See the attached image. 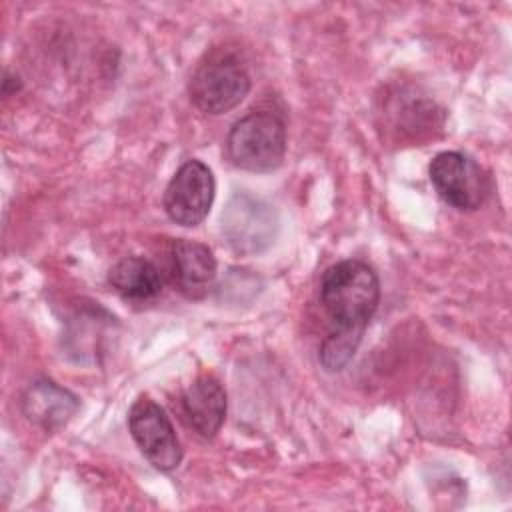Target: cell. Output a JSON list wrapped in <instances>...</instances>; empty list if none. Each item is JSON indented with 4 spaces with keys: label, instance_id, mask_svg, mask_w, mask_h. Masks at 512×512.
Segmentation results:
<instances>
[{
    "label": "cell",
    "instance_id": "cell-1",
    "mask_svg": "<svg viewBox=\"0 0 512 512\" xmlns=\"http://www.w3.org/2000/svg\"><path fill=\"white\" fill-rule=\"evenodd\" d=\"M320 300L338 330L364 332L380 302L378 274L362 260H340L324 272Z\"/></svg>",
    "mask_w": 512,
    "mask_h": 512
},
{
    "label": "cell",
    "instance_id": "cell-2",
    "mask_svg": "<svg viewBox=\"0 0 512 512\" xmlns=\"http://www.w3.org/2000/svg\"><path fill=\"white\" fill-rule=\"evenodd\" d=\"M286 152V124L270 112L258 110L236 120L226 138L228 160L242 170L270 172L282 164Z\"/></svg>",
    "mask_w": 512,
    "mask_h": 512
},
{
    "label": "cell",
    "instance_id": "cell-3",
    "mask_svg": "<svg viewBox=\"0 0 512 512\" xmlns=\"http://www.w3.org/2000/svg\"><path fill=\"white\" fill-rule=\"evenodd\" d=\"M250 92V76L238 58L214 54L196 66L188 82L190 102L204 114H224Z\"/></svg>",
    "mask_w": 512,
    "mask_h": 512
},
{
    "label": "cell",
    "instance_id": "cell-4",
    "mask_svg": "<svg viewBox=\"0 0 512 512\" xmlns=\"http://www.w3.org/2000/svg\"><path fill=\"white\" fill-rule=\"evenodd\" d=\"M428 174L438 196L462 212L478 210L490 192V178L484 168L474 158L456 150L436 154Z\"/></svg>",
    "mask_w": 512,
    "mask_h": 512
},
{
    "label": "cell",
    "instance_id": "cell-5",
    "mask_svg": "<svg viewBox=\"0 0 512 512\" xmlns=\"http://www.w3.org/2000/svg\"><path fill=\"white\" fill-rule=\"evenodd\" d=\"M222 232L238 254H258L274 242L278 214L262 198L238 192L222 212Z\"/></svg>",
    "mask_w": 512,
    "mask_h": 512
},
{
    "label": "cell",
    "instance_id": "cell-6",
    "mask_svg": "<svg viewBox=\"0 0 512 512\" xmlns=\"http://www.w3.org/2000/svg\"><path fill=\"white\" fill-rule=\"evenodd\" d=\"M128 430L144 458L160 472L182 462V446L166 412L148 396H140L128 412Z\"/></svg>",
    "mask_w": 512,
    "mask_h": 512
},
{
    "label": "cell",
    "instance_id": "cell-7",
    "mask_svg": "<svg viewBox=\"0 0 512 512\" xmlns=\"http://www.w3.org/2000/svg\"><path fill=\"white\" fill-rule=\"evenodd\" d=\"M216 194L212 170L200 160H186L170 178L162 206L180 226H198L210 212Z\"/></svg>",
    "mask_w": 512,
    "mask_h": 512
},
{
    "label": "cell",
    "instance_id": "cell-8",
    "mask_svg": "<svg viewBox=\"0 0 512 512\" xmlns=\"http://www.w3.org/2000/svg\"><path fill=\"white\" fill-rule=\"evenodd\" d=\"M168 276L178 292L200 300L214 284L216 258L206 244L178 238L168 248Z\"/></svg>",
    "mask_w": 512,
    "mask_h": 512
},
{
    "label": "cell",
    "instance_id": "cell-9",
    "mask_svg": "<svg viewBox=\"0 0 512 512\" xmlns=\"http://www.w3.org/2000/svg\"><path fill=\"white\" fill-rule=\"evenodd\" d=\"M180 410L186 424L202 438H212L226 418V392L212 374L198 376L182 394Z\"/></svg>",
    "mask_w": 512,
    "mask_h": 512
},
{
    "label": "cell",
    "instance_id": "cell-10",
    "mask_svg": "<svg viewBox=\"0 0 512 512\" xmlns=\"http://www.w3.org/2000/svg\"><path fill=\"white\" fill-rule=\"evenodd\" d=\"M78 406V398L52 380H36L22 396L24 416L44 432L60 430Z\"/></svg>",
    "mask_w": 512,
    "mask_h": 512
},
{
    "label": "cell",
    "instance_id": "cell-11",
    "mask_svg": "<svg viewBox=\"0 0 512 512\" xmlns=\"http://www.w3.org/2000/svg\"><path fill=\"white\" fill-rule=\"evenodd\" d=\"M108 282L126 302H150L162 292V274L142 256H126L108 272Z\"/></svg>",
    "mask_w": 512,
    "mask_h": 512
},
{
    "label": "cell",
    "instance_id": "cell-12",
    "mask_svg": "<svg viewBox=\"0 0 512 512\" xmlns=\"http://www.w3.org/2000/svg\"><path fill=\"white\" fill-rule=\"evenodd\" d=\"M364 332L356 330H334L326 336V340L320 346V364L328 372L342 370L354 356Z\"/></svg>",
    "mask_w": 512,
    "mask_h": 512
},
{
    "label": "cell",
    "instance_id": "cell-13",
    "mask_svg": "<svg viewBox=\"0 0 512 512\" xmlns=\"http://www.w3.org/2000/svg\"><path fill=\"white\" fill-rule=\"evenodd\" d=\"M20 78L16 74H12L10 70L4 72V80H2V94L4 96H12L16 90H20Z\"/></svg>",
    "mask_w": 512,
    "mask_h": 512
}]
</instances>
